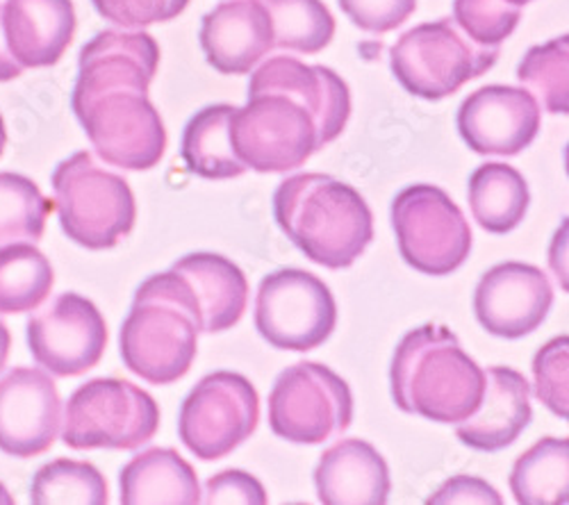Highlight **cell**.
<instances>
[{"instance_id":"obj_32","label":"cell","mask_w":569,"mask_h":505,"mask_svg":"<svg viewBox=\"0 0 569 505\" xmlns=\"http://www.w3.org/2000/svg\"><path fill=\"white\" fill-rule=\"evenodd\" d=\"M521 10L508 0H453L456 26L479 46L499 49L515 32Z\"/></svg>"},{"instance_id":"obj_24","label":"cell","mask_w":569,"mask_h":505,"mask_svg":"<svg viewBox=\"0 0 569 505\" xmlns=\"http://www.w3.org/2000/svg\"><path fill=\"white\" fill-rule=\"evenodd\" d=\"M467 196L473 221L492 235L512 233L531 205L525 175L501 162H488L473 171Z\"/></svg>"},{"instance_id":"obj_8","label":"cell","mask_w":569,"mask_h":505,"mask_svg":"<svg viewBox=\"0 0 569 505\" xmlns=\"http://www.w3.org/2000/svg\"><path fill=\"white\" fill-rule=\"evenodd\" d=\"M158 428L160 407L149 392L121 378H93L69 396L62 440L73 451H134Z\"/></svg>"},{"instance_id":"obj_39","label":"cell","mask_w":569,"mask_h":505,"mask_svg":"<svg viewBox=\"0 0 569 505\" xmlns=\"http://www.w3.org/2000/svg\"><path fill=\"white\" fill-rule=\"evenodd\" d=\"M10 346H12L10 331H8V326L3 324V321H0V372H3V366H6V362H8Z\"/></svg>"},{"instance_id":"obj_7","label":"cell","mask_w":569,"mask_h":505,"mask_svg":"<svg viewBox=\"0 0 569 505\" xmlns=\"http://www.w3.org/2000/svg\"><path fill=\"white\" fill-rule=\"evenodd\" d=\"M499 49L473 43L451 19L421 23L392 46L390 67L408 94L423 101H442L488 73Z\"/></svg>"},{"instance_id":"obj_41","label":"cell","mask_w":569,"mask_h":505,"mask_svg":"<svg viewBox=\"0 0 569 505\" xmlns=\"http://www.w3.org/2000/svg\"><path fill=\"white\" fill-rule=\"evenodd\" d=\"M0 505H14V496L8 492L3 483H0Z\"/></svg>"},{"instance_id":"obj_42","label":"cell","mask_w":569,"mask_h":505,"mask_svg":"<svg viewBox=\"0 0 569 505\" xmlns=\"http://www.w3.org/2000/svg\"><path fill=\"white\" fill-rule=\"evenodd\" d=\"M508 3H512V6L521 8V6H527V3H533V0H508Z\"/></svg>"},{"instance_id":"obj_13","label":"cell","mask_w":569,"mask_h":505,"mask_svg":"<svg viewBox=\"0 0 569 505\" xmlns=\"http://www.w3.org/2000/svg\"><path fill=\"white\" fill-rule=\"evenodd\" d=\"M28 346L34 362L53 376H82L106 353L108 324L89 299L69 292L28 321Z\"/></svg>"},{"instance_id":"obj_3","label":"cell","mask_w":569,"mask_h":505,"mask_svg":"<svg viewBox=\"0 0 569 505\" xmlns=\"http://www.w3.org/2000/svg\"><path fill=\"white\" fill-rule=\"evenodd\" d=\"M392 398L399 410L438 424H460L479 407L486 372L438 324L410 331L392 357Z\"/></svg>"},{"instance_id":"obj_17","label":"cell","mask_w":569,"mask_h":505,"mask_svg":"<svg viewBox=\"0 0 569 505\" xmlns=\"http://www.w3.org/2000/svg\"><path fill=\"white\" fill-rule=\"evenodd\" d=\"M201 49L208 64L223 75H244L273 46V28L260 0H228L203 17Z\"/></svg>"},{"instance_id":"obj_37","label":"cell","mask_w":569,"mask_h":505,"mask_svg":"<svg viewBox=\"0 0 569 505\" xmlns=\"http://www.w3.org/2000/svg\"><path fill=\"white\" fill-rule=\"evenodd\" d=\"M429 505H451V503H483V505H501L499 492L477 476H456L447 481L429 501Z\"/></svg>"},{"instance_id":"obj_28","label":"cell","mask_w":569,"mask_h":505,"mask_svg":"<svg viewBox=\"0 0 569 505\" xmlns=\"http://www.w3.org/2000/svg\"><path fill=\"white\" fill-rule=\"evenodd\" d=\"M260 3L269 12L276 49L315 55L336 34V19L321 0H260Z\"/></svg>"},{"instance_id":"obj_2","label":"cell","mask_w":569,"mask_h":505,"mask_svg":"<svg viewBox=\"0 0 569 505\" xmlns=\"http://www.w3.org/2000/svg\"><path fill=\"white\" fill-rule=\"evenodd\" d=\"M273 219L308 260L333 271L351 266L373 240L367 201L326 173L282 180L273 194Z\"/></svg>"},{"instance_id":"obj_11","label":"cell","mask_w":569,"mask_h":505,"mask_svg":"<svg viewBox=\"0 0 569 505\" xmlns=\"http://www.w3.org/2000/svg\"><path fill=\"white\" fill-rule=\"evenodd\" d=\"M338 326V303L328 285L303 269L264 275L256 296V329L280 351L319 349Z\"/></svg>"},{"instance_id":"obj_18","label":"cell","mask_w":569,"mask_h":505,"mask_svg":"<svg viewBox=\"0 0 569 505\" xmlns=\"http://www.w3.org/2000/svg\"><path fill=\"white\" fill-rule=\"evenodd\" d=\"M533 420L531 385L510 366H490L479 407L458 424V440L483 453H497L515 444Z\"/></svg>"},{"instance_id":"obj_6","label":"cell","mask_w":569,"mask_h":505,"mask_svg":"<svg viewBox=\"0 0 569 505\" xmlns=\"http://www.w3.org/2000/svg\"><path fill=\"white\" fill-rule=\"evenodd\" d=\"M53 192L62 231L78 246L106 251L132 233L137 205L128 180L101 166L89 151L58 164Z\"/></svg>"},{"instance_id":"obj_4","label":"cell","mask_w":569,"mask_h":505,"mask_svg":"<svg viewBox=\"0 0 569 505\" xmlns=\"http://www.w3.org/2000/svg\"><path fill=\"white\" fill-rule=\"evenodd\" d=\"M201 316L192 290L173 269L139 285L119 346L128 372L151 385H171L192 370Z\"/></svg>"},{"instance_id":"obj_10","label":"cell","mask_w":569,"mask_h":505,"mask_svg":"<svg viewBox=\"0 0 569 505\" xmlns=\"http://www.w3.org/2000/svg\"><path fill=\"white\" fill-rule=\"evenodd\" d=\"M392 228L401 257L423 275H449L471 253L469 221L436 185H412L397 194Z\"/></svg>"},{"instance_id":"obj_27","label":"cell","mask_w":569,"mask_h":505,"mask_svg":"<svg viewBox=\"0 0 569 505\" xmlns=\"http://www.w3.org/2000/svg\"><path fill=\"white\" fill-rule=\"evenodd\" d=\"M56 285L53 266L32 244L0 249V314L37 310Z\"/></svg>"},{"instance_id":"obj_5","label":"cell","mask_w":569,"mask_h":505,"mask_svg":"<svg viewBox=\"0 0 569 505\" xmlns=\"http://www.w3.org/2000/svg\"><path fill=\"white\" fill-rule=\"evenodd\" d=\"M230 142L237 160L258 173L303 166L326 144L315 114L288 91L249 84V103L232 112Z\"/></svg>"},{"instance_id":"obj_36","label":"cell","mask_w":569,"mask_h":505,"mask_svg":"<svg viewBox=\"0 0 569 505\" xmlns=\"http://www.w3.org/2000/svg\"><path fill=\"white\" fill-rule=\"evenodd\" d=\"M201 503L206 505H264L267 492L262 483L240 469H228L217 474L206 483V494H201Z\"/></svg>"},{"instance_id":"obj_35","label":"cell","mask_w":569,"mask_h":505,"mask_svg":"<svg viewBox=\"0 0 569 505\" xmlns=\"http://www.w3.org/2000/svg\"><path fill=\"white\" fill-rule=\"evenodd\" d=\"M338 3L353 26L371 34L397 30L417 10V0H338Z\"/></svg>"},{"instance_id":"obj_20","label":"cell","mask_w":569,"mask_h":505,"mask_svg":"<svg viewBox=\"0 0 569 505\" xmlns=\"http://www.w3.org/2000/svg\"><path fill=\"white\" fill-rule=\"evenodd\" d=\"M3 30L12 58L23 69L53 67L76 34L71 0H8Z\"/></svg>"},{"instance_id":"obj_34","label":"cell","mask_w":569,"mask_h":505,"mask_svg":"<svg viewBox=\"0 0 569 505\" xmlns=\"http://www.w3.org/2000/svg\"><path fill=\"white\" fill-rule=\"evenodd\" d=\"M91 3L106 21L128 30H141L173 21L184 12L189 0H91Z\"/></svg>"},{"instance_id":"obj_40","label":"cell","mask_w":569,"mask_h":505,"mask_svg":"<svg viewBox=\"0 0 569 505\" xmlns=\"http://www.w3.org/2000/svg\"><path fill=\"white\" fill-rule=\"evenodd\" d=\"M6 147H8V130H6V121H3V117H0V155H3Z\"/></svg>"},{"instance_id":"obj_22","label":"cell","mask_w":569,"mask_h":505,"mask_svg":"<svg viewBox=\"0 0 569 505\" xmlns=\"http://www.w3.org/2000/svg\"><path fill=\"white\" fill-rule=\"evenodd\" d=\"M192 290L201 333H223L240 324L249 303L244 271L217 253H189L171 266Z\"/></svg>"},{"instance_id":"obj_21","label":"cell","mask_w":569,"mask_h":505,"mask_svg":"<svg viewBox=\"0 0 569 505\" xmlns=\"http://www.w3.org/2000/svg\"><path fill=\"white\" fill-rule=\"evenodd\" d=\"M249 84L288 91L301 101L315 114L326 144L336 142L349 123L351 94L333 69L310 67L295 58H271L251 75Z\"/></svg>"},{"instance_id":"obj_9","label":"cell","mask_w":569,"mask_h":505,"mask_svg":"<svg viewBox=\"0 0 569 505\" xmlns=\"http://www.w3.org/2000/svg\"><path fill=\"white\" fill-rule=\"evenodd\" d=\"M353 422V394L342 376L319 362L284 370L269 394V428L295 444H323Z\"/></svg>"},{"instance_id":"obj_16","label":"cell","mask_w":569,"mask_h":505,"mask_svg":"<svg viewBox=\"0 0 569 505\" xmlns=\"http://www.w3.org/2000/svg\"><path fill=\"white\" fill-rule=\"evenodd\" d=\"M62 398L53 378L32 366H17L0 378V451L34 457L60 433Z\"/></svg>"},{"instance_id":"obj_25","label":"cell","mask_w":569,"mask_h":505,"mask_svg":"<svg viewBox=\"0 0 569 505\" xmlns=\"http://www.w3.org/2000/svg\"><path fill=\"white\" fill-rule=\"evenodd\" d=\"M232 105H208L197 112L182 132L180 153L187 169L206 180H228L247 173L230 142Z\"/></svg>"},{"instance_id":"obj_1","label":"cell","mask_w":569,"mask_h":505,"mask_svg":"<svg viewBox=\"0 0 569 505\" xmlns=\"http://www.w3.org/2000/svg\"><path fill=\"white\" fill-rule=\"evenodd\" d=\"M158 67L160 46L141 30H103L82 46L71 105L103 162L128 171L160 164L167 130L149 99Z\"/></svg>"},{"instance_id":"obj_29","label":"cell","mask_w":569,"mask_h":505,"mask_svg":"<svg viewBox=\"0 0 569 505\" xmlns=\"http://www.w3.org/2000/svg\"><path fill=\"white\" fill-rule=\"evenodd\" d=\"M53 210L56 203L41 194L34 180L10 171L0 173V249L39 242Z\"/></svg>"},{"instance_id":"obj_38","label":"cell","mask_w":569,"mask_h":505,"mask_svg":"<svg viewBox=\"0 0 569 505\" xmlns=\"http://www.w3.org/2000/svg\"><path fill=\"white\" fill-rule=\"evenodd\" d=\"M23 73V67L12 58L8 49V39L3 30V6H0V82L17 80Z\"/></svg>"},{"instance_id":"obj_23","label":"cell","mask_w":569,"mask_h":505,"mask_svg":"<svg viewBox=\"0 0 569 505\" xmlns=\"http://www.w3.org/2000/svg\"><path fill=\"white\" fill-rule=\"evenodd\" d=\"M123 505H199L201 485L194 467L176 448H149L121 469Z\"/></svg>"},{"instance_id":"obj_31","label":"cell","mask_w":569,"mask_h":505,"mask_svg":"<svg viewBox=\"0 0 569 505\" xmlns=\"http://www.w3.org/2000/svg\"><path fill=\"white\" fill-rule=\"evenodd\" d=\"M519 82L549 114L569 112V37L562 34L533 49L517 69Z\"/></svg>"},{"instance_id":"obj_30","label":"cell","mask_w":569,"mask_h":505,"mask_svg":"<svg viewBox=\"0 0 569 505\" xmlns=\"http://www.w3.org/2000/svg\"><path fill=\"white\" fill-rule=\"evenodd\" d=\"M110 501L106 476L89 463L60 457L43 465L30 489V503L34 505H106Z\"/></svg>"},{"instance_id":"obj_19","label":"cell","mask_w":569,"mask_h":505,"mask_svg":"<svg viewBox=\"0 0 569 505\" xmlns=\"http://www.w3.org/2000/svg\"><path fill=\"white\" fill-rule=\"evenodd\" d=\"M315 485L326 505H386L392 489L386 457L358 437L323 451L315 469Z\"/></svg>"},{"instance_id":"obj_12","label":"cell","mask_w":569,"mask_h":505,"mask_svg":"<svg viewBox=\"0 0 569 505\" xmlns=\"http://www.w3.org/2000/svg\"><path fill=\"white\" fill-rule=\"evenodd\" d=\"M260 422L253 383L232 372H214L187 394L178 417L180 442L199 461L212 463L244 444Z\"/></svg>"},{"instance_id":"obj_14","label":"cell","mask_w":569,"mask_h":505,"mask_svg":"<svg viewBox=\"0 0 569 505\" xmlns=\"http://www.w3.org/2000/svg\"><path fill=\"white\" fill-rule=\"evenodd\" d=\"M542 112L527 89L488 84L469 94L458 110V132L479 155L512 158L533 144Z\"/></svg>"},{"instance_id":"obj_15","label":"cell","mask_w":569,"mask_h":505,"mask_svg":"<svg viewBox=\"0 0 569 505\" xmlns=\"http://www.w3.org/2000/svg\"><path fill=\"white\" fill-rule=\"evenodd\" d=\"M553 305L547 273L533 264L503 262L492 266L473 292L479 324L495 337L519 340L536 333Z\"/></svg>"},{"instance_id":"obj_33","label":"cell","mask_w":569,"mask_h":505,"mask_svg":"<svg viewBox=\"0 0 569 505\" xmlns=\"http://www.w3.org/2000/svg\"><path fill=\"white\" fill-rule=\"evenodd\" d=\"M536 394L556 417H569V340L567 335L547 342L536 360Z\"/></svg>"},{"instance_id":"obj_26","label":"cell","mask_w":569,"mask_h":505,"mask_svg":"<svg viewBox=\"0 0 569 505\" xmlns=\"http://www.w3.org/2000/svg\"><path fill=\"white\" fill-rule=\"evenodd\" d=\"M510 489L521 505H567L569 503V442L542 437L510 472Z\"/></svg>"}]
</instances>
